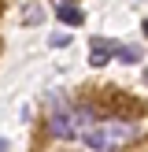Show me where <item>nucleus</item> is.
Listing matches in <instances>:
<instances>
[{
  "label": "nucleus",
  "mask_w": 148,
  "mask_h": 152,
  "mask_svg": "<svg viewBox=\"0 0 148 152\" xmlns=\"http://www.w3.org/2000/svg\"><path fill=\"white\" fill-rule=\"evenodd\" d=\"M137 137V123H126V119H100L96 126L85 130V145L96 152H118Z\"/></svg>",
  "instance_id": "f257e3e1"
},
{
  "label": "nucleus",
  "mask_w": 148,
  "mask_h": 152,
  "mask_svg": "<svg viewBox=\"0 0 148 152\" xmlns=\"http://www.w3.org/2000/svg\"><path fill=\"white\" fill-rule=\"evenodd\" d=\"M48 134H56V137H74L70 111H56V115H48Z\"/></svg>",
  "instance_id": "f03ea898"
},
{
  "label": "nucleus",
  "mask_w": 148,
  "mask_h": 152,
  "mask_svg": "<svg viewBox=\"0 0 148 152\" xmlns=\"http://www.w3.org/2000/svg\"><path fill=\"white\" fill-rule=\"evenodd\" d=\"M93 119H96V108H93V104H78V108L70 111V126H74V134H81Z\"/></svg>",
  "instance_id": "7ed1b4c3"
},
{
  "label": "nucleus",
  "mask_w": 148,
  "mask_h": 152,
  "mask_svg": "<svg viewBox=\"0 0 148 152\" xmlns=\"http://www.w3.org/2000/svg\"><path fill=\"white\" fill-rule=\"evenodd\" d=\"M111 56H115V45H111V41H93V52H89V63H93V67L111 63Z\"/></svg>",
  "instance_id": "20e7f679"
},
{
  "label": "nucleus",
  "mask_w": 148,
  "mask_h": 152,
  "mask_svg": "<svg viewBox=\"0 0 148 152\" xmlns=\"http://www.w3.org/2000/svg\"><path fill=\"white\" fill-rule=\"evenodd\" d=\"M59 22H67V26H81V22H85V15H81V7L59 4Z\"/></svg>",
  "instance_id": "39448f33"
},
{
  "label": "nucleus",
  "mask_w": 148,
  "mask_h": 152,
  "mask_svg": "<svg viewBox=\"0 0 148 152\" xmlns=\"http://www.w3.org/2000/svg\"><path fill=\"white\" fill-rule=\"evenodd\" d=\"M115 56L122 59V63H137V59H144V52H141V48H122V45H115Z\"/></svg>",
  "instance_id": "423d86ee"
},
{
  "label": "nucleus",
  "mask_w": 148,
  "mask_h": 152,
  "mask_svg": "<svg viewBox=\"0 0 148 152\" xmlns=\"http://www.w3.org/2000/svg\"><path fill=\"white\" fill-rule=\"evenodd\" d=\"M144 37H148V19H144Z\"/></svg>",
  "instance_id": "0eeeda50"
},
{
  "label": "nucleus",
  "mask_w": 148,
  "mask_h": 152,
  "mask_svg": "<svg viewBox=\"0 0 148 152\" xmlns=\"http://www.w3.org/2000/svg\"><path fill=\"white\" fill-rule=\"evenodd\" d=\"M144 86H148V71H144Z\"/></svg>",
  "instance_id": "6e6552de"
}]
</instances>
